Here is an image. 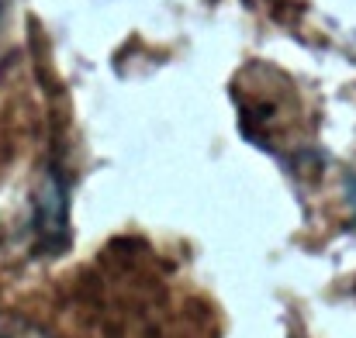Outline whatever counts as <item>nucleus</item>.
I'll use <instances>...</instances> for the list:
<instances>
[{"label":"nucleus","mask_w":356,"mask_h":338,"mask_svg":"<svg viewBox=\"0 0 356 338\" xmlns=\"http://www.w3.org/2000/svg\"><path fill=\"white\" fill-rule=\"evenodd\" d=\"M35 235L42 252H63L70 245V180L63 169L49 166L42 190L35 194Z\"/></svg>","instance_id":"1"},{"label":"nucleus","mask_w":356,"mask_h":338,"mask_svg":"<svg viewBox=\"0 0 356 338\" xmlns=\"http://www.w3.org/2000/svg\"><path fill=\"white\" fill-rule=\"evenodd\" d=\"M0 338H31V335H14V332H3L0 328Z\"/></svg>","instance_id":"2"}]
</instances>
